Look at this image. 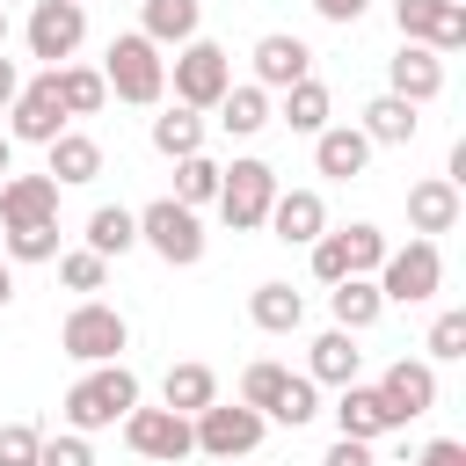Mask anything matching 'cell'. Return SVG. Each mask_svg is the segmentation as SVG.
<instances>
[{"label": "cell", "mask_w": 466, "mask_h": 466, "mask_svg": "<svg viewBox=\"0 0 466 466\" xmlns=\"http://www.w3.org/2000/svg\"><path fill=\"white\" fill-rule=\"evenodd\" d=\"M131 408H138V371L131 364H87V379L66 386V408L58 415H66V430L87 437V430H116Z\"/></svg>", "instance_id": "cell-1"}, {"label": "cell", "mask_w": 466, "mask_h": 466, "mask_svg": "<svg viewBox=\"0 0 466 466\" xmlns=\"http://www.w3.org/2000/svg\"><path fill=\"white\" fill-rule=\"evenodd\" d=\"M102 87H109L116 102H131V109H153V102L167 95V58H160V44H146L138 29H131V36H109V51H102Z\"/></svg>", "instance_id": "cell-2"}, {"label": "cell", "mask_w": 466, "mask_h": 466, "mask_svg": "<svg viewBox=\"0 0 466 466\" xmlns=\"http://www.w3.org/2000/svg\"><path fill=\"white\" fill-rule=\"evenodd\" d=\"M58 350H66L73 364H124L131 320H124L116 306H102V299H80V306L66 313V328H58Z\"/></svg>", "instance_id": "cell-3"}, {"label": "cell", "mask_w": 466, "mask_h": 466, "mask_svg": "<svg viewBox=\"0 0 466 466\" xmlns=\"http://www.w3.org/2000/svg\"><path fill=\"white\" fill-rule=\"evenodd\" d=\"M167 80H175V102L204 116V109H218V95L233 87V58H226V44H211V36H189V44L175 51Z\"/></svg>", "instance_id": "cell-4"}, {"label": "cell", "mask_w": 466, "mask_h": 466, "mask_svg": "<svg viewBox=\"0 0 466 466\" xmlns=\"http://www.w3.org/2000/svg\"><path fill=\"white\" fill-rule=\"evenodd\" d=\"M138 218V240L167 262V269H189V262H204V226H197V211L189 204H175V197H153L146 211H131Z\"/></svg>", "instance_id": "cell-5"}, {"label": "cell", "mask_w": 466, "mask_h": 466, "mask_svg": "<svg viewBox=\"0 0 466 466\" xmlns=\"http://www.w3.org/2000/svg\"><path fill=\"white\" fill-rule=\"evenodd\" d=\"M371 284H379L386 306H422V299H437V284H444V255H437V240L386 248V262H379Z\"/></svg>", "instance_id": "cell-6"}, {"label": "cell", "mask_w": 466, "mask_h": 466, "mask_svg": "<svg viewBox=\"0 0 466 466\" xmlns=\"http://www.w3.org/2000/svg\"><path fill=\"white\" fill-rule=\"evenodd\" d=\"M269 204H277V167L269 160H233L226 175H218V218L233 226V233H255L262 218H269Z\"/></svg>", "instance_id": "cell-7"}, {"label": "cell", "mask_w": 466, "mask_h": 466, "mask_svg": "<svg viewBox=\"0 0 466 466\" xmlns=\"http://www.w3.org/2000/svg\"><path fill=\"white\" fill-rule=\"evenodd\" d=\"M262 415L248 408V400H211L204 415H189V437H197V451L204 459H248L255 444H262Z\"/></svg>", "instance_id": "cell-8"}, {"label": "cell", "mask_w": 466, "mask_h": 466, "mask_svg": "<svg viewBox=\"0 0 466 466\" xmlns=\"http://www.w3.org/2000/svg\"><path fill=\"white\" fill-rule=\"evenodd\" d=\"M393 22H400V44H422L437 58L466 44V0H393Z\"/></svg>", "instance_id": "cell-9"}, {"label": "cell", "mask_w": 466, "mask_h": 466, "mask_svg": "<svg viewBox=\"0 0 466 466\" xmlns=\"http://www.w3.org/2000/svg\"><path fill=\"white\" fill-rule=\"evenodd\" d=\"M66 131V102H58V66H44L36 80H22L15 109H7V138H29V146H51Z\"/></svg>", "instance_id": "cell-10"}, {"label": "cell", "mask_w": 466, "mask_h": 466, "mask_svg": "<svg viewBox=\"0 0 466 466\" xmlns=\"http://www.w3.org/2000/svg\"><path fill=\"white\" fill-rule=\"evenodd\" d=\"M124 444H131L138 459H160V466H175V459L197 451L189 415H175V408H131V415H124Z\"/></svg>", "instance_id": "cell-11"}, {"label": "cell", "mask_w": 466, "mask_h": 466, "mask_svg": "<svg viewBox=\"0 0 466 466\" xmlns=\"http://www.w3.org/2000/svg\"><path fill=\"white\" fill-rule=\"evenodd\" d=\"M29 58H44V66H66L73 51H80V36H87V7L80 0H36V15H29Z\"/></svg>", "instance_id": "cell-12"}, {"label": "cell", "mask_w": 466, "mask_h": 466, "mask_svg": "<svg viewBox=\"0 0 466 466\" xmlns=\"http://www.w3.org/2000/svg\"><path fill=\"white\" fill-rule=\"evenodd\" d=\"M379 393H386L393 422L408 430L415 415H430V408H437V364H430V357H393V364H386V379H379Z\"/></svg>", "instance_id": "cell-13"}, {"label": "cell", "mask_w": 466, "mask_h": 466, "mask_svg": "<svg viewBox=\"0 0 466 466\" xmlns=\"http://www.w3.org/2000/svg\"><path fill=\"white\" fill-rule=\"evenodd\" d=\"M299 80H313V51H306V36H284V29L255 36V87L269 95V87H299Z\"/></svg>", "instance_id": "cell-14"}, {"label": "cell", "mask_w": 466, "mask_h": 466, "mask_svg": "<svg viewBox=\"0 0 466 466\" xmlns=\"http://www.w3.org/2000/svg\"><path fill=\"white\" fill-rule=\"evenodd\" d=\"M386 95H400V102H437L444 95V58L437 51H422V44H400L393 58H386Z\"/></svg>", "instance_id": "cell-15"}, {"label": "cell", "mask_w": 466, "mask_h": 466, "mask_svg": "<svg viewBox=\"0 0 466 466\" xmlns=\"http://www.w3.org/2000/svg\"><path fill=\"white\" fill-rule=\"evenodd\" d=\"M284 248H313L320 233H328V204H320V189H277V204H269V218H262Z\"/></svg>", "instance_id": "cell-16"}, {"label": "cell", "mask_w": 466, "mask_h": 466, "mask_svg": "<svg viewBox=\"0 0 466 466\" xmlns=\"http://www.w3.org/2000/svg\"><path fill=\"white\" fill-rule=\"evenodd\" d=\"M335 430H342V437H357V444H379V437H386V430H400V422H393L386 393L357 379V386H342V400H335Z\"/></svg>", "instance_id": "cell-17"}, {"label": "cell", "mask_w": 466, "mask_h": 466, "mask_svg": "<svg viewBox=\"0 0 466 466\" xmlns=\"http://www.w3.org/2000/svg\"><path fill=\"white\" fill-rule=\"evenodd\" d=\"M58 218V182L51 175H7L0 182V226H44Z\"/></svg>", "instance_id": "cell-18"}, {"label": "cell", "mask_w": 466, "mask_h": 466, "mask_svg": "<svg viewBox=\"0 0 466 466\" xmlns=\"http://www.w3.org/2000/svg\"><path fill=\"white\" fill-rule=\"evenodd\" d=\"M313 167H320L328 182H350V175L371 167V138H364L357 124H328V131L313 138Z\"/></svg>", "instance_id": "cell-19"}, {"label": "cell", "mask_w": 466, "mask_h": 466, "mask_svg": "<svg viewBox=\"0 0 466 466\" xmlns=\"http://www.w3.org/2000/svg\"><path fill=\"white\" fill-rule=\"evenodd\" d=\"M408 226H415V240L451 233V226H459V182H444V175L415 182V189H408Z\"/></svg>", "instance_id": "cell-20"}, {"label": "cell", "mask_w": 466, "mask_h": 466, "mask_svg": "<svg viewBox=\"0 0 466 466\" xmlns=\"http://www.w3.org/2000/svg\"><path fill=\"white\" fill-rule=\"evenodd\" d=\"M357 371H364L357 335H342V328L313 335V357H306V379H313V386H357Z\"/></svg>", "instance_id": "cell-21"}, {"label": "cell", "mask_w": 466, "mask_h": 466, "mask_svg": "<svg viewBox=\"0 0 466 466\" xmlns=\"http://www.w3.org/2000/svg\"><path fill=\"white\" fill-rule=\"evenodd\" d=\"M44 153H51V167H44V175H51L58 189H73V182H95V175H102V146H95L87 131H58Z\"/></svg>", "instance_id": "cell-22"}, {"label": "cell", "mask_w": 466, "mask_h": 466, "mask_svg": "<svg viewBox=\"0 0 466 466\" xmlns=\"http://www.w3.org/2000/svg\"><path fill=\"white\" fill-rule=\"evenodd\" d=\"M328 313H335V328H342V335H364V328L386 313V299H379V284H371V277H342V284H328Z\"/></svg>", "instance_id": "cell-23"}, {"label": "cell", "mask_w": 466, "mask_h": 466, "mask_svg": "<svg viewBox=\"0 0 466 466\" xmlns=\"http://www.w3.org/2000/svg\"><path fill=\"white\" fill-rule=\"evenodd\" d=\"M371 146H415V131H422V116H415V102H400V95H379V102H364V124H357Z\"/></svg>", "instance_id": "cell-24"}, {"label": "cell", "mask_w": 466, "mask_h": 466, "mask_svg": "<svg viewBox=\"0 0 466 466\" xmlns=\"http://www.w3.org/2000/svg\"><path fill=\"white\" fill-rule=\"evenodd\" d=\"M248 320H255L262 335H299L306 299H299L291 284H255V291H248Z\"/></svg>", "instance_id": "cell-25"}, {"label": "cell", "mask_w": 466, "mask_h": 466, "mask_svg": "<svg viewBox=\"0 0 466 466\" xmlns=\"http://www.w3.org/2000/svg\"><path fill=\"white\" fill-rule=\"evenodd\" d=\"M211 400H218L211 364H167V379H160V408H175V415H204Z\"/></svg>", "instance_id": "cell-26"}, {"label": "cell", "mask_w": 466, "mask_h": 466, "mask_svg": "<svg viewBox=\"0 0 466 466\" xmlns=\"http://www.w3.org/2000/svg\"><path fill=\"white\" fill-rule=\"evenodd\" d=\"M197 22H204V0H146V22H138V36L146 44H189L197 36Z\"/></svg>", "instance_id": "cell-27"}, {"label": "cell", "mask_w": 466, "mask_h": 466, "mask_svg": "<svg viewBox=\"0 0 466 466\" xmlns=\"http://www.w3.org/2000/svg\"><path fill=\"white\" fill-rule=\"evenodd\" d=\"M153 153H167V160L204 153V116H197V109H182V102H167V109L153 116Z\"/></svg>", "instance_id": "cell-28"}, {"label": "cell", "mask_w": 466, "mask_h": 466, "mask_svg": "<svg viewBox=\"0 0 466 466\" xmlns=\"http://www.w3.org/2000/svg\"><path fill=\"white\" fill-rule=\"evenodd\" d=\"M328 116H335V95H328L320 80H299V87H284V124H291V131L320 138V131H328Z\"/></svg>", "instance_id": "cell-29"}, {"label": "cell", "mask_w": 466, "mask_h": 466, "mask_svg": "<svg viewBox=\"0 0 466 466\" xmlns=\"http://www.w3.org/2000/svg\"><path fill=\"white\" fill-rule=\"evenodd\" d=\"M87 248L109 262V255H124V248H138V218L124 211V204H95L87 211Z\"/></svg>", "instance_id": "cell-30"}, {"label": "cell", "mask_w": 466, "mask_h": 466, "mask_svg": "<svg viewBox=\"0 0 466 466\" xmlns=\"http://www.w3.org/2000/svg\"><path fill=\"white\" fill-rule=\"evenodd\" d=\"M218 124H226L233 138H255V131L269 124V95H262L255 80H248V87H226V95H218Z\"/></svg>", "instance_id": "cell-31"}, {"label": "cell", "mask_w": 466, "mask_h": 466, "mask_svg": "<svg viewBox=\"0 0 466 466\" xmlns=\"http://www.w3.org/2000/svg\"><path fill=\"white\" fill-rule=\"evenodd\" d=\"M58 102H66V116H95L109 102V87L95 66H58Z\"/></svg>", "instance_id": "cell-32"}, {"label": "cell", "mask_w": 466, "mask_h": 466, "mask_svg": "<svg viewBox=\"0 0 466 466\" xmlns=\"http://www.w3.org/2000/svg\"><path fill=\"white\" fill-rule=\"evenodd\" d=\"M218 160H204V153H189V160H175V204H218Z\"/></svg>", "instance_id": "cell-33"}, {"label": "cell", "mask_w": 466, "mask_h": 466, "mask_svg": "<svg viewBox=\"0 0 466 466\" xmlns=\"http://www.w3.org/2000/svg\"><path fill=\"white\" fill-rule=\"evenodd\" d=\"M0 255H7V262H58V218H44V226H7V233H0Z\"/></svg>", "instance_id": "cell-34"}, {"label": "cell", "mask_w": 466, "mask_h": 466, "mask_svg": "<svg viewBox=\"0 0 466 466\" xmlns=\"http://www.w3.org/2000/svg\"><path fill=\"white\" fill-rule=\"evenodd\" d=\"M335 240H342V262H350V277H379V262H386V233H379L371 218L342 226Z\"/></svg>", "instance_id": "cell-35"}, {"label": "cell", "mask_w": 466, "mask_h": 466, "mask_svg": "<svg viewBox=\"0 0 466 466\" xmlns=\"http://www.w3.org/2000/svg\"><path fill=\"white\" fill-rule=\"evenodd\" d=\"M313 415H320V386H313V379H284V393L269 400V422L299 430V422H313Z\"/></svg>", "instance_id": "cell-36"}, {"label": "cell", "mask_w": 466, "mask_h": 466, "mask_svg": "<svg viewBox=\"0 0 466 466\" xmlns=\"http://www.w3.org/2000/svg\"><path fill=\"white\" fill-rule=\"evenodd\" d=\"M284 379H291V371H284V364H269V357H262V364H248V371H240V400H248V408H255V415H262V422H269V400H277V393H284Z\"/></svg>", "instance_id": "cell-37"}, {"label": "cell", "mask_w": 466, "mask_h": 466, "mask_svg": "<svg viewBox=\"0 0 466 466\" xmlns=\"http://www.w3.org/2000/svg\"><path fill=\"white\" fill-rule=\"evenodd\" d=\"M102 277H109V262H102L95 248H73V255H58V284H66V291H102Z\"/></svg>", "instance_id": "cell-38"}, {"label": "cell", "mask_w": 466, "mask_h": 466, "mask_svg": "<svg viewBox=\"0 0 466 466\" xmlns=\"http://www.w3.org/2000/svg\"><path fill=\"white\" fill-rule=\"evenodd\" d=\"M36 451H44L36 422H0V466H36Z\"/></svg>", "instance_id": "cell-39"}, {"label": "cell", "mask_w": 466, "mask_h": 466, "mask_svg": "<svg viewBox=\"0 0 466 466\" xmlns=\"http://www.w3.org/2000/svg\"><path fill=\"white\" fill-rule=\"evenodd\" d=\"M430 357H437V364H451V357H466V313H459V306L430 320Z\"/></svg>", "instance_id": "cell-40"}, {"label": "cell", "mask_w": 466, "mask_h": 466, "mask_svg": "<svg viewBox=\"0 0 466 466\" xmlns=\"http://www.w3.org/2000/svg\"><path fill=\"white\" fill-rule=\"evenodd\" d=\"M36 466H95V451H87V437H80V430H66V437H44Z\"/></svg>", "instance_id": "cell-41"}, {"label": "cell", "mask_w": 466, "mask_h": 466, "mask_svg": "<svg viewBox=\"0 0 466 466\" xmlns=\"http://www.w3.org/2000/svg\"><path fill=\"white\" fill-rule=\"evenodd\" d=\"M313 277H320V284H342V277H350V262H342V240H335V233H320V240H313Z\"/></svg>", "instance_id": "cell-42"}, {"label": "cell", "mask_w": 466, "mask_h": 466, "mask_svg": "<svg viewBox=\"0 0 466 466\" xmlns=\"http://www.w3.org/2000/svg\"><path fill=\"white\" fill-rule=\"evenodd\" d=\"M415 466H466V444H459V437H430V444L415 451Z\"/></svg>", "instance_id": "cell-43"}, {"label": "cell", "mask_w": 466, "mask_h": 466, "mask_svg": "<svg viewBox=\"0 0 466 466\" xmlns=\"http://www.w3.org/2000/svg\"><path fill=\"white\" fill-rule=\"evenodd\" d=\"M320 466H379V459H371V444H357V437H335Z\"/></svg>", "instance_id": "cell-44"}, {"label": "cell", "mask_w": 466, "mask_h": 466, "mask_svg": "<svg viewBox=\"0 0 466 466\" xmlns=\"http://www.w3.org/2000/svg\"><path fill=\"white\" fill-rule=\"evenodd\" d=\"M364 7H371V0H313V15H320V22H342V29H350Z\"/></svg>", "instance_id": "cell-45"}, {"label": "cell", "mask_w": 466, "mask_h": 466, "mask_svg": "<svg viewBox=\"0 0 466 466\" xmlns=\"http://www.w3.org/2000/svg\"><path fill=\"white\" fill-rule=\"evenodd\" d=\"M15 95H22V73H15V58H0V109H15Z\"/></svg>", "instance_id": "cell-46"}, {"label": "cell", "mask_w": 466, "mask_h": 466, "mask_svg": "<svg viewBox=\"0 0 466 466\" xmlns=\"http://www.w3.org/2000/svg\"><path fill=\"white\" fill-rule=\"evenodd\" d=\"M7 175H15V138L0 131V182H7Z\"/></svg>", "instance_id": "cell-47"}, {"label": "cell", "mask_w": 466, "mask_h": 466, "mask_svg": "<svg viewBox=\"0 0 466 466\" xmlns=\"http://www.w3.org/2000/svg\"><path fill=\"white\" fill-rule=\"evenodd\" d=\"M7 299H15V262L0 255V306H7Z\"/></svg>", "instance_id": "cell-48"}, {"label": "cell", "mask_w": 466, "mask_h": 466, "mask_svg": "<svg viewBox=\"0 0 466 466\" xmlns=\"http://www.w3.org/2000/svg\"><path fill=\"white\" fill-rule=\"evenodd\" d=\"M0 44H7V7H0Z\"/></svg>", "instance_id": "cell-49"}, {"label": "cell", "mask_w": 466, "mask_h": 466, "mask_svg": "<svg viewBox=\"0 0 466 466\" xmlns=\"http://www.w3.org/2000/svg\"><path fill=\"white\" fill-rule=\"evenodd\" d=\"M211 466H240V459H211Z\"/></svg>", "instance_id": "cell-50"}, {"label": "cell", "mask_w": 466, "mask_h": 466, "mask_svg": "<svg viewBox=\"0 0 466 466\" xmlns=\"http://www.w3.org/2000/svg\"><path fill=\"white\" fill-rule=\"evenodd\" d=\"M80 7H87V0H80Z\"/></svg>", "instance_id": "cell-51"}]
</instances>
